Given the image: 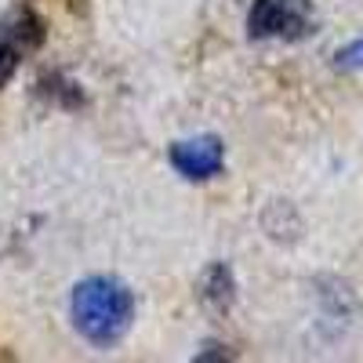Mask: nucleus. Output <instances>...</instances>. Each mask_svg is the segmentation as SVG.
I'll list each match as a JSON object with an SVG mask.
<instances>
[{"instance_id":"f257e3e1","label":"nucleus","mask_w":363,"mask_h":363,"mask_svg":"<svg viewBox=\"0 0 363 363\" xmlns=\"http://www.w3.org/2000/svg\"><path fill=\"white\" fill-rule=\"evenodd\" d=\"M69 320L87 345L109 349L135 323V298L116 277H87L73 287Z\"/></svg>"},{"instance_id":"f03ea898","label":"nucleus","mask_w":363,"mask_h":363,"mask_svg":"<svg viewBox=\"0 0 363 363\" xmlns=\"http://www.w3.org/2000/svg\"><path fill=\"white\" fill-rule=\"evenodd\" d=\"M313 26V0H255L247 15V33L255 40H301Z\"/></svg>"},{"instance_id":"7ed1b4c3","label":"nucleus","mask_w":363,"mask_h":363,"mask_svg":"<svg viewBox=\"0 0 363 363\" xmlns=\"http://www.w3.org/2000/svg\"><path fill=\"white\" fill-rule=\"evenodd\" d=\"M171 167L189 178V182H207V178H218L225 167V145L215 135H196V138H182L167 149Z\"/></svg>"},{"instance_id":"20e7f679","label":"nucleus","mask_w":363,"mask_h":363,"mask_svg":"<svg viewBox=\"0 0 363 363\" xmlns=\"http://www.w3.org/2000/svg\"><path fill=\"white\" fill-rule=\"evenodd\" d=\"M40 40H44V26L33 11H18L8 22H0V87L18 73L22 58L33 48H40Z\"/></svg>"},{"instance_id":"39448f33","label":"nucleus","mask_w":363,"mask_h":363,"mask_svg":"<svg viewBox=\"0 0 363 363\" xmlns=\"http://www.w3.org/2000/svg\"><path fill=\"white\" fill-rule=\"evenodd\" d=\"M233 298H236L233 272H229L225 262H215V265L203 272V301H207V306H215V309H225Z\"/></svg>"},{"instance_id":"423d86ee","label":"nucleus","mask_w":363,"mask_h":363,"mask_svg":"<svg viewBox=\"0 0 363 363\" xmlns=\"http://www.w3.org/2000/svg\"><path fill=\"white\" fill-rule=\"evenodd\" d=\"M335 66H338V69H363V37L352 40V44H345V48L335 55Z\"/></svg>"}]
</instances>
